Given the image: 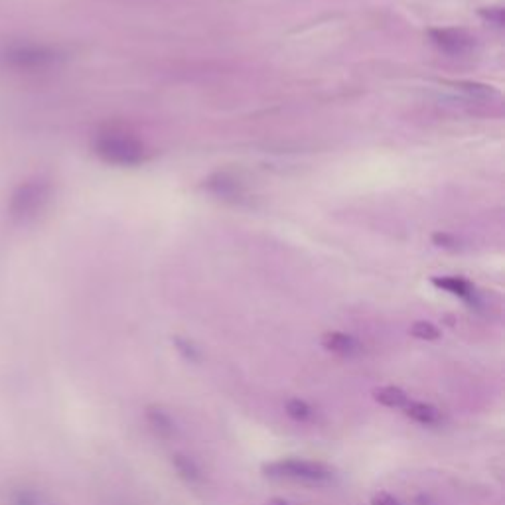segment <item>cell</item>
<instances>
[{
  "label": "cell",
  "mask_w": 505,
  "mask_h": 505,
  "mask_svg": "<svg viewBox=\"0 0 505 505\" xmlns=\"http://www.w3.org/2000/svg\"><path fill=\"white\" fill-rule=\"evenodd\" d=\"M431 42L444 53L462 55L473 48V38L460 28H432L429 30Z\"/></svg>",
  "instance_id": "5"
},
{
  "label": "cell",
  "mask_w": 505,
  "mask_h": 505,
  "mask_svg": "<svg viewBox=\"0 0 505 505\" xmlns=\"http://www.w3.org/2000/svg\"><path fill=\"white\" fill-rule=\"evenodd\" d=\"M269 505H290V504H288V501H284V499H281V497H274V499L269 501Z\"/></svg>",
  "instance_id": "19"
},
{
  "label": "cell",
  "mask_w": 505,
  "mask_h": 505,
  "mask_svg": "<svg viewBox=\"0 0 505 505\" xmlns=\"http://www.w3.org/2000/svg\"><path fill=\"white\" fill-rule=\"evenodd\" d=\"M284 412L296 422H310L314 419L316 410L308 400L300 399V397H292L284 403Z\"/></svg>",
  "instance_id": "13"
},
{
  "label": "cell",
  "mask_w": 505,
  "mask_h": 505,
  "mask_svg": "<svg viewBox=\"0 0 505 505\" xmlns=\"http://www.w3.org/2000/svg\"><path fill=\"white\" fill-rule=\"evenodd\" d=\"M93 152L113 166H140L148 158L144 142L123 128H103L93 138Z\"/></svg>",
  "instance_id": "1"
},
{
  "label": "cell",
  "mask_w": 505,
  "mask_h": 505,
  "mask_svg": "<svg viewBox=\"0 0 505 505\" xmlns=\"http://www.w3.org/2000/svg\"><path fill=\"white\" fill-rule=\"evenodd\" d=\"M405 415L410 421L419 422L422 426H436L442 422V410L434 407L432 403H424V400H409L405 405Z\"/></svg>",
  "instance_id": "7"
},
{
  "label": "cell",
  "mask_w": 505,
  "mask_h": 505,
  "mask_svg": "<svg viewBox=\"0 0 505 505\" xmlns=\"http://www.w3.org/2000/svg\"><path fill=\"white\" fill-rule=\"evenodd\" d=\"M432 284L440 290H446L450 295L462 298L466 302H476V288L470 281L462 276H434Z\"/></svg>",
  "instance_id": "8"
},
{
  "label": "cell",
  "mask_w": 505,
  "mask_h": 505,
  "mask_svg": "<svg viewBox=\"0 0 505 505\" xmlns=\"http://www.w3.org/2000/svg\"><path fill=\"white\" fill-rule=\"evenodd\" d=\"M322 346L326 347L328 351L342 356V358H354L363 349L358 337L344 334V332H326L322 336Z\"/></svg>",
  "instance_id": "6"
},
{
  "label": "cell",
  "mask_w": 505,
  "mask_h": 505,
  "mask_svg": "<svg viewBox=\"0 0 505 505\" xmlns=\"http://www.w3.org/2000/svg\"><path fill=\"white\" fill-rule=\"evenodd\" d=\"M263 473L273 480H290V482H306V484H328L336 478L334 468L316 460L302 458H283L274 462L263 464Z\"/></svg>",
  "instance_id": "4"
},
{
  "label": "cell",
  "mask_w": 505,
  "mask_h": 505,
  "mask_svg": "<svg viewBox=\"0 0 505 505\" xmlns=\"http://www.w3.org/2000/svg\"><path fill=\"white\" fill-rule=\"evenodd\" d=\"M373 399L377 400L379 405L389 407V409H405V405L409 403V395L400 387L395 385H383L373 389Z\"/></svg>",
  "instance_id": "12"
},
{
  "label": "cell",
  "mask_w": 505,
  "mask_h": 505,
  "mask_svg": "<svg viewBox=\"0 0 505 505\" xmlns=\"http://www.w3.org/2000/svg\"><path fill=\"white\" fill-rule=\"evenodd\" d=\"M52 200V182L43 176L22 182L18 188L12 191L8 213L18 223H28L36 220Z\"/></svg>",
  "instance_id": "3"
},
{
  "label": "cell",
  "mask_w": 505,
  "mask_h": 505,
  "mask_svg": "<svg viewBox=\"0 0 505 505\" xmlns=\"http://www.w3.org/2000/svg\"><path fill=\"white\" fill-rule=\"evenodd\" d=\"M172 464L176 468V472L182 480H186L188 484H201L203 482V472L194 458H189L186 454H174Z\"/></svg>",
  "instance_id": "11"
},
{
  "label": "cell",
  "mask_w": 505,
  "mask_h": 505,
  "mask_svg": "<svg viewBox=\"0 0 505 505\" xmlns=\"http://www.w3.org/2000/svg\"><path fill=\"white\" fill-rule=\"evenodd\" d=\"M456 89L466 91V93L472 95V97H490V95H494V89H490L487 85L472 83V81H458Z\"/></svg>",
  "instance_id": "16"
},
{
  "label": "cell",
  "mask_w": 505,
  "mask_h": 505,
  "mask_svg": "<svg viewBox=\"0 0 505 505\" xmlns=\"http://www.w3.org/2000/svg\"><path fill=\"white\" fill-rule=\"evenodd\" d=\"M144 415H147L148 426L160 438H172L176 434V422L162 407H148Z\"/></svg>",
  "instance_id": "9"
},
{
  "label": "cell",
  "mask_w": 505,
  "mask_h": 505,
  "mask_svg": "<svg viewBox=\"0 0 505 505\" xmlns=\"http://www.w3.org/2000/svg\"><path fill=\"white\" fill-rule=\"evenodd\" d=\"M369 505H400V504L397 497H393V495L387 494V492H381V494L373 495V499H371V504Z\"/></svg>",
  "instance_id": "18"
},
{
  "label": "cell",
  "mask_w": 505,
  "mask_h": 505,
  "mask_svg": "<svg viewBox=\"0 0 505 505\" xmlns=\"http://www.w3.org/2000/svg\"><path fill=\"white\" fill-rule=\"evenodd\" d=\"M63 52L46 46V43L34 42H11L0 48V63L4 67H11L16 72H46L63 62Z\"/></svg>",
  "instance_id": "2"
},
{
  "label": "cell",
  "mask_w": 505,
  "mask_h": 505,
  "mask_svg": "<svg viewBox=\"0 0 505 505\" xmlns=\"http://www.w3.org/2000/svg\"><path fill=\"white\" fill-rule=\"evenodd\" d=\"M440 330L426 320H419L410 326V336H415L417 339H424V342H434V339L440 337Z\"/></svg>",
  "instance_id": "14"
},
{
  "label": "cell",
  "mask_w": 505,
  "mask_h": 505,
  "mask_svg": "<svg viewBox=\"0 0 505 505\" xmlns=\"http://www.w3.org/2000/svg\"><path fill=\"white\" fill-rule=\"evenodd\" d=\"M480 16L484 18V22H487L490 26L494 28H501L505 22V14L501 6H490V8H482L480 11Z\"/></svg>",
  "instance_id": "15"
},
{
  "label": "cell",
  "mask_w": 505,
  "mask_h": 505,
  "mask_svg": "<svg viewBox=\"0 0 505 505\" xmlns=\"http://www.w3.org/2000/svg\"><path fill=\"white\" fill-rule=\"evenodd\" d=\"M206 188L213 191L215 196H221V198H239L243 194L241 182L229 176V174H225V172H220V174L208 178Z\"/></svg>",
  "instance_id": "10"
},
{
  "label": "cell",
  "mask_w": 505,
  "mask_h": 505,
  "mask_svg": "<svg viewBox=\"0 0 505 505\" xmlns=\"http://www.w3.org/2000/svg\"><path fill=\"white\" fill-rule=\"evenodd\" d=\"M174 344H176V349H178L180 354H182L184 358L188 359V361H200V359H201L200 349L194 346L191 342H188V339L176 337V339H174Z\"/></svg>",
  "instance_id": "17"
}]
</instances>
